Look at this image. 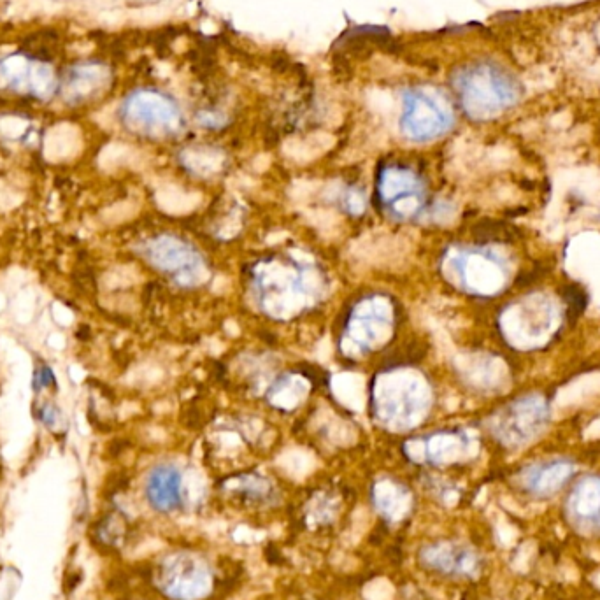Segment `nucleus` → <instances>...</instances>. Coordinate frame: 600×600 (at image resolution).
Segmentation results:
<instances>
[{"label": "nucleus", "mask_w": 600, "mask_h": 600, "mask_svg": "<svg viewBox=\"0 0 600 600\" xmlns=\"http://www.w3.org/2000/svg\"><path fill=\"white\" fill-rule=\"evenodd\" d=\"M457 86L465 104L476 113H495L516 100V85L497 65L476 64L457 74Z\"/></svg>", "instance_id": "nucleus-1"}, {"label": "nucleus", "mask_w": 600, "mask_h": 600, "mask_svg": "<svg viewBox=\"0 0 600 600\" xmlns=\"http://www.w3.org/2000/svg\"><path fill=\"white\" fill-rule=\"evenodd\" d=\"M446 125V113L434 97L423 90H411L406 95L404 127L415 136H434Z\"/></svg>", "instance_id": "nucleus-2"}, {"label": "nucleus", "mask_w": 600, "mask_h": 600, "mask_svg": "<svg viewBox=\"0 0 600 600\" xmlns=\"http://www.w3.org/2000/svg\"><path fill=\"white\" fill-rule=\"evenodd\" d=\"M123 113L129 122L139 123L143 127H153V125L174 122L176 108L172 100L164 97L162 93L141 90L127 100Z\"/></svg>", "instance_id": "nucleus-3"}, {"label": "nucleus", "mask_w": 600, "mask_h": 600, "mask_svg": "<svg viewBox=\"0 0 600 600\" xmlns=\"http://www.w3.org/2000/svg\"><path fill=\"white\" fill-rule=\"evenodd\" d=\"M148 500L160 513H171L181 506L179 476L172 469H157L148 479Z\"/></svg>", "instance_id": "nucleus-4"}, {"label": "nucleus", "mask_w": 600, "mask_h": 600, "mask_svg": "<svg viewBox=\"0 0 600 600\" xmlns=\"http://www.w3.org/2000/svg\"><path fill=\"white\" fill-rule=\"evenodd\" d=\"M572 509L578 520L586 522L593 529H600V481H585L574 495Z\"/></svg>", "instance_id": "nucleus-5"}, {"label": "nucleus", "mask_w": 600, "mask_h": 600, "mask_svg": "<svg viewBox=\"0 0 600 600\" xmlns=\"http://www.w3.org/2000/svg\"><path fill=\"white\" fill-rule=\"evenodd\" d=\"M108 78V72L104 67L97 64L79 65L67 78V92L72 93V97H83L86 93L99 90Z\"/></svg>", "instance_id": "nucleus-6"}, {"label": "nucleus", "mask_w": 600, "mask_h": 600, "mask_svg": "<svg viewBox=\"0 0 600 600\" xmlns=\"http://www.w3.org/2000/svg\"><path fill=\"white\" fill-rule=\"evenodd\" d=\"M572 467L567 464H551L537 472L536 478L530 481L532 492L539 495H551L571 476Z\"/></svg>", "instance_id": "nucleus-7"}, {"label": "nucleus", "mask_w": 600, "mask_h": 600, "mask_svg": "<svg viewBox=\"0 0 600 600\" xmlns=\"http://www.w3.org/2000/svg\"><path fill=\"white\" fill-rule=\"evenodd\" d=\"M429 564L436 565L439 571L443 572H462L469 569V565L474 564V558L462 550H441V553L429 551Z\"/></svg>", "instance_id": "nucleus-8"}, {"label": "nucleus", "mask_w": 600, "mask_h": 600, "mask_svg": "<svg viewBox=\"0 0 600 600\" xmlns=\"http://www.w3.org/2000/svg\"><path fill=\"white\" fill-rule=\"evenodd\" d=\"M565 300H567V304H569V308H571V313H583L586 308V293L583 288H579V286L571 285L569 288H565L564 292Z\"/></svg>", "instance_id": "nucleus-9"}, {"label": "nucleus", "mask_w": 600, "mask_h": 600, "mask_svg": "<svg viewBox=\"0 0 600 600\" xmlns=\"http://www.w3.org/2000/svg\"><path fill=\"white\" fill-rule=\"evenodd\" d=\"M197 585H202L206 588V572L199 571L195 576H190L192 592L200 590V588H197ZM186 586H188V576H181V574H178V576H176V590H186Z\"/></svg>", "instance_id": "nucleus-10"}]
</instances>
